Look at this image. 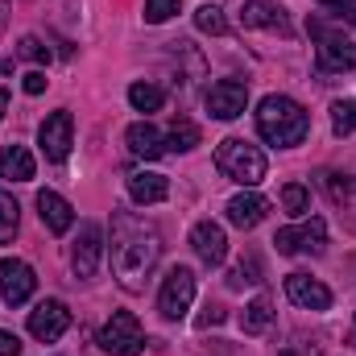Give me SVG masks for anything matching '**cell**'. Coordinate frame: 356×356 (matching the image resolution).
I'll return each mask as SVG.
<instances>
[{"instance_id":"1","label":"cell","mask_w":356,"mask_h":356,"mask_svg":"<svg viewBox=\"0 0 356 356\" xmlns=\"http://www.w3.org/2000/svg\"><path fill=\"white\" fill-rule=\"evenodd\" d=\"M158 257H162L158 228L145 224L133 211H116L112 216V273H116V282L129 294L145 290V282H149V273L158 266Z\"/></svg>"},{"instance_id":"2","label":"cell","mask_w":356,"mask_h":356,"mask_svg":"<svg viewBox=\"0 0 356 356\" xmlns=\"http://www.w3.org/2000/svg\"><path fill=\"white\" fill-rule=\"evenodd\" d=\"M257 133L266 137L269 145L277 149H290V145H302L307 133H311V116L298 99L290 95H266L257 104Z\"/></svg>"},{"instance_id":"3","label":"cell","mask_w":356,"mask_h":356,"mask_svg":"<svg viewBox=\"0 0 356 356\" xmlns=\"http://www.w3.org/2000/svg\"><path fill=\"white\" fill-rule=\"evenodd\" d=\"M216 166H220V175L232 178V182H241L245 191H253V186L266 178V170H269L261 145H253V141H245V137H228V141H220V145H216Z\"/></svg>"},{"instance_id":"4","label":"cell","mask_w":356,"mask_h":356,"mask_svg":"<svg viewBox=\"0 0 356 356\" xmlns=\"http://www.w3.org/2000/svg\"><path fill=\"white\" fill-rule=\"evenodd\" d=\"M307 29L315 33V63H319V71L323 75H344V71H356V42L344 33V29H332V25H323L319 17H311L307 21Z\"/></svg>"},{"instance_id":"5","label":"cell","mask_w":356,"mask_h":356,"mask_svg":"<svg viewBox=\"0 0 356 356\" xmlns=\"http://www.w3.org/2000/svg\"><path fill=\"white\" fill-rule=\"evenodd\" d=\"M99 348L112 353V356H141L145 353V332H141L137 315L133 311H116L104 323V332H99Z\"/></svg>"},{"instance_id":"6","label":"cell","mask_w":356,"mask_h":356,"mask_svg":"<svg viewBox=\"0 0 356 356\" xmlns=\"http://www.w3.org/2000/svg\"><path fill=\"white\" fill-rule=\"evenodd\" d=\"M273 245H277V253L282 257H298V253H323V245H327V224L319 220V216H311V220H302V224H294V228H282L277 236H273Z\"/></svg>"},{"instance_id":"7","label":"cell","mask_w":356,"mask_h":356,"mask_svg":"<svg viewBox=\"0 0 356 356\" xmlns=\"http://www.w3.org/2000/svg\"><path fill=\"white\" fill-rule=\"evenodd\" d=\"M38 145H42V154H46L50 162H67V158H71V145H75V120H71L67 108H58V112H50V116L42 120V129H38Z\"/></svg>"},{"instance_id":"8","label":"cell","mask_w":356,"mask_h":356,"mask_svg":"<svg viewBox=\"0 0 356 356\" xmlns=\"http://www.w3.org/2000/svg\"><path fill=\"white\" fill-rule=\"evenodd\" d=\"M195 302V273L186 266H175L162 282V294H158V311L162 319H182Z\"/></svg>"},{"instance_id":"9","label":"cell","mask_w":356,"mask_h":356,"mask_svg":"<svg viewBox=\"0 0 356 356\" xmlns=\"http://www.w3.org/2000/svg\"><path fill=\"white\" fill-rule=\"evenodd\" d=\"M99 261H104V228L88 220V224H79V236L71 245V269L79 282H88V277H95Z\"/></svg>"},{"instance_id":"10","label":"cell","mask_w":356,"mask_h":356,"mask_svg":"<svg viewBox=\"0 0 356 356\" xmlns=\"http://www.w3.org/2000/svg\"><path fill=\"white\" fill-rule=\"evenodd\" d=\"M203 104H207V112H211L216 120H236V116H245V108H249V83H241V79H220V83L207 88Z\"/></svg>"},{"instance_id":"11","label":"cell","mask_w":356,"mask_h":356,"mask_svg":"<svg viewBox=\"0 0 356 356\" xmlns=\"http://www.w3.org/2000/svg\"><path fill=\"white\" fill-rule=\"evenodd\" d=\"M33 290H38L33 269L25 266L21 257H0V298H4V307H21V302H29Z\"/></svg>"},{"instance_id":"12","label":"cell","mask_w":356,"mask_h":356,"mask_svg":"<svg viewBox=\"0 0 356 356\" xmlns=\"http://www.w3.org/2000/svg\"><path fill=\"white\" fill-rule=\"evenodd\" d=\"M67 327H71V311H67V302H58V298H46V302H38V307L29 311V336L42 340V344H54Z\"/></svg>"},{"instance_id":"13","label":"cell","mask_w":356,"mask_h":356,"mask_svg":"<svg viewBox=\"0 0 356 356\" xmlns=\"http://www.w3.org/2000/svg\"><path fill=\"white\" fill-rule=\"evenodd\" d=\"M191 249H195V257H199L203 266H224V257H228V236H224V228H220L216 220H199V224L191 228Z\"/></svg>"},{"instance_id":"14","label":"cell","mask_w":356,"mask_h":356,"mask_svg":"<svg viewBox=\"0 0 356 356\" xmlns=\"http://www.w3.org/2000/svg\"><path fill=\"white\" fill-rule=\"evenodd\" d=\"M286 298L302 311H327L332 307V290L311 273H290L286 277Z\"/></svg>"},{"instance_id":"15","label":"cell","mask_w":356,"mask_h":356,"mask_svg":"<svg viewBox=\"0 0 356 356\" xmlns=\"http://www.w3.org/2000/svg\"><path fill=\"white\" fill-rule=\"evenodd\" d=\"M245 29H273L282 38H290V21H286V8L273 4V0H249L245 13H241Z\"/></svg>"},{"instance_id":"16","label":"cell","mask_w":356,"mask_h":356,"mask_svg":"<svg viewBox=\"0 0 356 356\" xmlns=\"http://www.w3.org/2000/svg\"><path fill=\"white\" fill-rule=\"evenodd\" d=\"M124 141H129V149H133L137 158H145V162H154V158H162V154L170 149V145H166V133H162L158 124H149V120H137V124H129Z\"/></svg>"},{"instance_id":"17","label":"cell","mask_w":356,"mask_h":356,"mask_svg":"<svg viewBox=\"0 0 356 356\" xmlns=\"http://www.w3.org/2000/svg\"><path fill=\"white\" fill-rule=\"evenodd\" d=\"M38 216H42V224H46L54 236L71 232V224H75V207H71L58 191H38Z\"/></svg>"},{"instance_id":"18","label":"cell","mask_w":356,"mask_h":356,"mask_svg":"<svg viewBox=\"0 0 356 356\" xmlns=\"http://www.w3.org/2000/svg\"><path fill=\"white\" fill-rule=\"evenodd\" d=\"M166 195H170L166 175H158V170H133V175H129V199H133V203L149 207V203H162Z\"/></svg>"},{"instance_id":"19","label":"cell","mask_w":356,"mask_h":356,"mask_svg":"<svg viewBox=\"0 0 356 356\" xmlns=\"http://www.w3.org/2000/svg\"><path fill=\"white\" fill-rule=\"evenodd\" d=\"M269 203L257 195V191H245V195H236V199H228V224H236V228H257L261 220H266Z\"/></svg>"},{"instance_id":"20","label":"cell","mask_w":356,"mask_h":356,"mask_svg":"<svg viewBox=\"0 0 356 356\" xmlns=\"http://www.w3.org/2000/svg\"><path fill=\"white\" fill-rule=\"evenodd\" d=\"M33 175H38V162H33V154H29L25 145H4V149H0V178H8V182H29Z\"/></svg>"},{"instance_id":"21","label":"cell","mask_w":356,"mask_h":356,"mask_svg":"<svg viewBox=\"0 0 356 356\" xmlns=\"http://www.w3.org/2000/svg\"><path fill=\"white\" fill-rule=\"evenodd\" d=\"M166 145H170L175 154H191V149L199 145V124L186 120V116H175V120H170V133H166Z\"/></svg>"},{"instance_id":"22","label":"cell","mask_w":356,"mask_h":356,"mask_svg":"<svg viewBox=\"0 0 356 356\" xmlns=\"http://www.w3.org/2000/svg\"><path fill=\"white\" fill-rule=\"evenodd\" d=\"M269 323H273L269 298H253V302L245 307V315H241V327H245L249 336H261V332H269Z\"/></svg>"},{"instance_id":"23","label":"cell","mask_w":356,"mask_h":356,"mask_svg":"<svg viewBox=\"0 0 356 356\" xmlns=\"http://www.w3.org/2000/svg\"><path fill=\"white\" fill-rule=\"evenodd\" d=\"M282 211L294 216V220H307V211H311V191H307L302 182L282 186Z\"/></svg>"},{"instance_id":"24","label":"cell","mask_w":356,"mask_h":356,"mask_svg":"<svg viewBox=\"0 0 356 356\" xmlns=\"http://www.w3.org/2000/svg\"><path fill=\"white\" fill-rule=\"evenodd\" d=\"M129 104H133L137 112H158V108L166 104V91L154 88V83H133V88H129Z\"/></svg>"},{"instance_id":"25","label":"cell","mask_w":356,"mask_h":356,"mask_svg":"<svg viewBox=\"0 0 356 356\" xmlns=\"http://www.w3.org/2000/svg\"><path fill=\"white\" fill-rule=\"evenodd\" d=\"M17 224H21V207L8 191H0V245H8L17 236Z\"/></svg>"},{"instance_id":"26","label":"cell","mask_w":356,"mask_h":356,"mask_svg":"<svg viewBox=\"0 0 356 356\" xmlns=\"http://www.w3.org/2000/svg\"><path fill=\"white\" fill-rule=\"evenodd\" d=\"M323 186H327V195H332L340 207H356V178H348V175H327V178H323Z\"/></svg>"},{"instance_id":"27","label":"cell","mask_w":356,"mask_h":356,"mask_svg":"<svg viewBox=\"0 0 356 356\" xmlns=\"http://www.w3.org/2000/svg\"><path fill=\"white\" fill-rule=\"evenodd\" d=\"M332 129H336V137L356 133V99H336L332 104Z\"/></svg>"},{"instance_id":"28","label":"cell","mask_w":356,"mask_h":356,"mask_svg":"<svg viewBox=\"0 0 356 356\" xmlns=\"http://www.w3.org/2000/svg\"><path fill=\"white\" fill-rule=\"evenodd\" d=\"M195 25H199L203 33H211V38H224V33H228V17H224L216 4H203V8L195 13Z\"/></svg>"},{"instance_id":"29","label":"cell","mask_w":356,"mask_h":356,"mask_svg":"<svg viewBox=\"0 0 356 356\" xmlns=\"http://www.w3.org/2000/svg\"><path fill=\"white\" fill-rule=\"evenodd\" d=\"M257 282H261V261L257 257H245L241 266L228 273V286L232 290H245V286H257Z\"/></svg>"},{"instance_id":"30","label":"cell","mask_w":356,"mask_h":356,"mask_svg":"<svg viewBox=\"0 0 356 356\" xmlns=\"http://www.w3.org/2000/svg\"><path fill=\"white\" fill-rule=\"evenodd\" d=\"M178 13V0H145V21L149 25H162Z\"/></svg>"},{"instance_id":"31","label":"cell","mask_w":356,"mask_h":356,"mask_svg":"<svg viewBox=\"0 0 356 356\" xmlns=\"http://www.w3.org/2000/svg\"><path fill=\"white\" fill-rule=\"evenodd\" d=\"M17 54H21V58H29V63H50V46H46L42 38H21Z\"/></svg>"},{"instance_id":"32","label":"cell","mask_w":356,"mask_h":356,"mask_svg":"<svg viewBox=\"0 0 356 356\" xmlns=\"http://www.w3.org/2000/svg\"><path fill=\"white\" fill-rule=\"evenodd\" d=\"M323 4H327L340 21H353L356 25V0H323Z\"/></svg>"},{"instance_id":"33","label":"cell","mask_w":356,"mask_h":356,"mask_svg":"<svg viewBox=\"0 0 356 356\" xmlns=\"http://www.w3.org/2000/svg\"><path fill=\"white\" fill-rule=\"evenodd\" d=\"M21 88H25V95H42V91H46V75H42V71H29V75L21 79Z\"/></svg>"},{"instance_id":"34","label":"cell","mask_w":356,"mask_h":356,"mask_svg":"<svg viewBox=\"0 0 356 356\" xmlns=\"http://www.w3.org/2000/svg\"><path fill=\"white\" fill-rule=\"evenodd\" d=\"M0 356H21V340L4 327H0Z\"/></svg>"},{"instance_id":"35","label":"cell","mask_w":356,"mask_h":356,"mask_svg":"<svg viewBox=\"0 0 356 356\" xmlns=\"http://www.w3.org/2000/svg\"><path fill=\"white\" fill-rule=\"evenodd\" d=\"M216 323H224V311H220V307H207V311L195 319V327H216Z\"/></svg>"},{"instance_id":"36","label":"cell","mask_w":356,"mask_h":356,"mask_svg":"<svg viewBox=\"0 0 356 356\" xmlns=\"http://www.w3.org/2000/svg\"><path fill=\"white\" fill-rule=\"evenodd\" d=\"M4 108H8V91L0 88V120H4Z\"/></svg>"},{"instance_id":"37","label":"cell","mask_w":356,"mask_h":356,"mask_svg":"<svg viewBox=\"0 0 356 356\" xmlns=\"http://www.w3.org/2000/svg\"><path fill=\"white\" fill-rule=\"evenodd\" d=\"M8 71H13V63H4V58H0V75H8Z\"/></svg>"},{"instance_id":"38","label":"cell","mask_w":356,"mask_h":356,"mask_svg":"<svg viewBox=\"0 0 356 356\" xmlns=\"http://www.w3.org/2000/svg\"><path fill=\"white\" fill-rule=\"evenodd\" d=\"M353 344H356V319H353Z\"/></svg>"}]
</instances>
